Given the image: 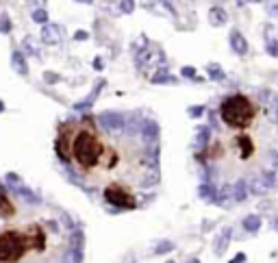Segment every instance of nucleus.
<instances>
[{"mask_svg":"<svg viewBox=\"0 0 278 263\" xmlns=\"http://www.w3.org/2000/svg\"><path fill=\"white\" fill-rule=\"evenodd\" d=\"M13 202L9 200V194L5 192L3 187H0V218H9V215H13Z\"/></svg>","mask_w":278,"mask_h":263,"instance_id":"7ed1b4c3","label":"nucleus"},{"mask_svg":"<svg viewBox=\"0 0 278 263\" xmlns=\"http://www.w3.org/2000/svg\"><path fill=\"white\" fill-rule=\"evenodd\" d=\"M0 111H3V102H0Z\"/></svg>","mask_w":278,"mask_h":263,"instance_id":"39448f33","label":"nucleus"},{"mask_svg":"<svg viewBox=\"0 0 278 263\" xmlns=\"http://www.w3.org/2000/svg\"><path fill=\"white\" fill-rule=\"evenodd\" d=\"M59 157L87 187H98L115 207H135L133 194L157 181L152 148L133 130L107 126L94 117L59 130Z\"/></svg>","mask_w":278,"mask_h":263,"instance_id":"f257e3e1","label":"nucleus"},{"mask_svg":"<svg viewBox=\"0 0 278 263\" xmlns=\"http://www.w3.org/2000/svg\"><path fill=\"white\" fill-rule=\"evenodd\" d=\"M200 159L220 185L265 174L278 159V117L254 94H230L220 102Z\"/></svg>","mask_w":278,"mask_h":263,"instance_id":"f03ea898","label":"nucleus"},{"mask_svg":"<svg viewBox=\"0 0 278 263\" xmlns=\"http://www.w3.org/2000/svg\"><path fill=\"white\" fill-rule=\"evenodd\" d=\"M13 68H16L20 74H24V72H26V65H24L22 55H20V52H16V55H13Z\"/></svg>","mask_w":278,"mask_h":263,"instance_id":"20e7f679","label":"nucleus"}]
</instances>
